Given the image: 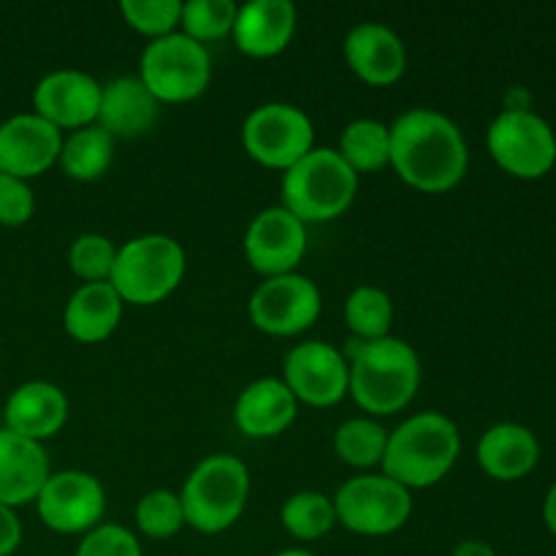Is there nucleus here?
<instances>
[{
  "mask_svg": "<svg viewBox=\"0 0 556 556\" xmlns=\"http://www.w3.org/2000/svg\"><path fill=\"white\" fill-rule=\"evenodd\" d=\"M49 472V456L41 443L11 429H0V505L16 508L41 494Z\"/></svg>",
  "mask_w": 556,
  "mask_h": 556,
  "instance_id": "19",
  "label": "nucleus"
},
{
  "mask_svg": "<svg viewBox=\"0 0 556 556\" xmlns=\"http://www.w3.org/2000/svg\"><path fill=\"white\" fill-rule=\"evenodd\" d=\"M101 81L76 68H60L43 76L33 90V106L38 117L54 128L79 130L98 119L101 106Z\"/></svg>",
  "mask_w": 556,
  "mask_h": 556,
  "instance_id": "16",
  "label": "nucleus"
},
{
  "mask_svg": "<svg viewBox=\"0 0 556 556\" xmlns=\"http://www.w3.org/2000/svg\"><path fill=\"white\" fill-rule=\"evenodd\" d=\"M157 98L139 76H117L101 87V106L96 125L112 139L144 136L157 119Z\"/></svg>",
  "mask_w": 556,
  "mask_h": 556,
  "instance_id": "21",
  "label": "nucleus"
},
{
  "mask_svg": "<svg viewBox=\"0 0 556 556\" xmlns=\"http://www.w3.org/2000/svg\"><path fill=\"white\" fill-rule=\"evenodd\" d=\"M255 329L271 337H293L307 331L320 315V291L309 277L277 275L266 277L248 302Z\"/></svg>",
  "mask_w": 556,
  "mask_h": 556,
  "instance_id": "11",
  "label": "nucleus"
},
{
  "mask_svg": "<svg viewBox=\"0 0 556 556\" xmlns=\"http://www.w3.org/2000/svg\"><path fill=\"white\" fill-rule=\"evenodd\" d=\"M296 5L291 0H248L233 22V43L250 58H271L291 43Z\"/></svg>",
  "mask_w": 556,
  "mask_h": 556,
  "instance_id": "20",
  "label": "nucleus"
},
{
  "mask_svg": "<svg viewBox=\"0 0 556 556\" xmlns=\"http://www.w3.org/2000/svg\"><path fill=\"white\" fill-rule=\"evenodd\" d=\"M334 510L351 532L391 535L410 519L413 494L389 476H356L337 489Z\"/></svg>",
  "mask_w": 556,
  "mask_h": 556,
  "instance_id": "9",
  "label": "nucleus"
},
{
  "mask_svg": "<svg viewBox=\"0 0 556 556\" xmlns=\"http://www.w3.org/2000/svg\"><path fill=\"white\" fill-rule=\"evenodd\" d=\"M358 174L331 147H313L282 174V206L299 220L326 223L353 204Z\"/></svg>",
  "mask_w": 556,
  "mask_h": 556,
  "instance_id": "4",
  "label": "nucleus"
},
{
  "mask_svg": "<svg viewBox=\"0 0 556 556\" xmlns=\"http://www.w3.org/2000/svg\"><path fill=\"white\" fill-rule=\"evenodd\" d=\"M139 79L157 101H193L210 87L212 58L204 43L174 30L147 43L141 52Z\"/></svg>",
  "mask_w": 556,
  "mask_h": 556,
  "instance_id": "7",
  "label": "nucleus"
},
{
  "mask_svg": "<svg viewBox=\"0 0 556 556\" xmlns=\"http://www.w3.org/2000/svg\"><path fill=\"white\" fill-rule=\"evenodd\" d=\"M250 472L242 459L231 454H212L193 467L185 481L182 500L185 525L217 535L233 527L248 505Z\"/></svg>",
  "mask_w": 556,
  "mask_h": 556,
  "instance_id": "5",
  "label": "nucleus"
},
{
  "mask_svg": "<svg viewBox=\"0 0 556 556\" xmlns=\"http://www.w3.org/2000/svg\"><path fill=\"white\" fill-rule=\"evenodd\" d=\"M348 394L372 416H391L405 410L421 383V362L410 342L400 337H383L362 342L353 337L348 345Z\"/></svg>",
  "mask_w": 556,
  "mask_h": 556,
  "instance_id": "2",
  "label": "nucleus"
},
{
  "mask_svg": "<svg viewBox=\"0 0 556 556\" xmlns=\"http://www.w3.org/2000/svg\"><path fill=\"white\" fill-rule=\"evenodd\" d=\"M63 130L36 112L14 114L0 125V174L30 179L60 161Z\"/></svg>",
  "mask_w": 556,
  "mask_h": 556,
  "instance_id": "15",
  "label": "nucleus"
},
{
  "mask_svg": "<svg viewBox=\"0 0 556 556\" xmlns=\"http://www.w3.org/2000/svg\"><path fill=\"white\" fill-rule=\"evenodd\" d=\"M119 11L134 30L161 38L174 33V27L179 25L182 3L179 0H123Z\"/></svg>",
  "mask_w": 556,
  "mask_h": 556,
  "instance_id": "33",
  "label": "nucleus"
},
{
  "mask_svg": "<svg viewBox=\"0 0 556 556\" xmlns=\"http://www.w3.org/2000/svg\"><path fill=\"white\" fill-rule=\"evenodd\" d=\"M3 418L5 429L41 443V440L54 438L65 427L68 400H65L60 386L49 383V380H30V383H22L20 389L11 391Z\"/></svg>",
  "mask_w": 556,
  "mask_h": 556,
  "instance_id": "18",
  "label": "nucleus"
},
{
  "mask_svg": "<svg viewBox=\"0 0 556 556\" xmlns=\"http://www.w3.org/2000/svg\"><path fill=\"white\" fill-rule=\"evenodd\" d=\"M391 128V166L424 193H445L465 179L470 152L459 125L438 109H410Z\"/></svg>",
  "mask_w": 556,
  "mask_h": 556,
  "instance_id": "1",
  "label": "nucleus"
},
{
  "mask_svg": "<svg viewBox=\"0 0 556 556\" xmlns=\"http://www.w3.org/2000/svg\"><path fill=\"white\" fill-rule=\"evenodd\" d=\"M43 525L63 535H79L101 525L106 510V492L90 472H52L36 497Z\"/></svg>",
  "mask_w": 556,
  "mask_h": 556,
  "instance_id": "12",
  "label": "nucleus"
},
{
  "mask_svg": "<svg viewBox=\"0 0 556 556\" xmlns=\"http://www.w3.org/2000/svg\"><path fill=\"white\" fill-rule=\"evenodd\" d=\"M123 307L125 302L114 291L112 282H85L71 293L65 304V331L76 342H103L119 326Z\"/></svg>",
  "mask_w": 556,
  "mask_h": 556,
  "instance_id": "24",
  "label": "nucleus"
},
{
  "mask_svg": "<svg viewBox=\"0 0 556 556\" xmlns=\"http://www.w3.org/2000/svg\"><path fill=\"white\" fill-rule=\"evenodd\" d=\"M313 119L293 103H264L244 117L242 144L261 166L288 172L293 163H299L313 150Z\"/></svg>",
  "mask_w": 556,
  "mask_h": 556,
  "instance_id": "10",
  "label": "nucleus"
},
{
  "mask_svg": "<svg viewBox=\"0 0 556 556\" xmlns=\"http://www.w3.org/2000/svg\"><path fill=\"white\" fill-rule=\"evenodd\" d=\"M394 320L391 296L378 286L353 288L345 302V324L351 334L362 342H375L389 337Z\"/></svg>",
  "mask_w": 556,
  "mask_h": 556,
  "instance_id": "27",
  "label": "nucleus"
},
{
  "mask_svg": "<svg viewBox=\"0 0 556 556\" xmlns=\"http://www.w3.org/2000/svg\"><path fill=\"white\" fill-rule=\"evenodd\" d=\"M117 248L103 233H81L68 250V264L76 277L87 282H109Z\"/></svg>",
  "mask_w": 556,
  "mask_h": 556,
  "instance_id": "32",
  "label": "nucleus"
},
{
  "mask_svg": "<svg viewBox=\"0 0 556 556\" xmlns=\"http://www.w3.org/2000/svg\"><path fill=\"white\" fill-rule=\"evenodd\" d=\"M486 144L497 166L519 179L546 177L556 163L552 125L532 109L500 112L489 125Z\"/></svg>",
  "mask_w": 556,
  "mask_h": 556,
  "instance_id": "8",
  "label": "nucleus"
},
{
  "mask_svg": "<svg viewBox=\"0 0 556 556\" xmlns=\"http://www.w3.org/2000/svg\"><path fill=\"white\" fill-rule=\"evenodd\" d=\"M389 432L372 418H351L334 432V451L345 465L375 467L383 462Z\"/></svg>",
  "mask_w": 556,
  "mask_h": 556,
  "instance_id": "29",
  "label": "nucleus"
},
{
  "mask_svg": "<svg viewBox=\"0 0 556 556\" xmlns=\"http://www.w3.org/2000/svg\"><path fill=\"white\" fill-rule=\"evenodd\" d=\"M345 60L367 85H394L407 68V49L402 38L383 22H362L348 33Z\"/></svg>",
  "mask_w": 556,
  "mask_h": 556,
  "instance_id": "17",
  "label": "nucleus"
},
{
  "mask_svg": "<svg viewBox=\"0 0 556 556\" xmlns=\"http://www.w3.org/2000/svg\"><path fill=\"white\" fill-rule=\"evenodd\" d=\"M451 556H497V552L486 541H462L456 543Z\"/></svg>",
  "mask_w": 556,
  "mask_h": 556,
  "instance_id": "37",
  "label": "nucleus"
},
{
  "mask_svg": "<svg viewBox=\"0 0 556 556\" xmlns=\"http://www.w3.org/2000/svg\"><path fill=\"white\" fill-rule=\"evenodd\" d=\"M237 11L239 5L233 0H188L182 3L179 27L199 43L217 41L233 30Z\"/></svg>",
  "mask_w": 556,
  "mask_h": 556,
  "instance_id": "30",
  "label": "nucleus"
},
{
  "mask_svg": "<svg viewBox=\"0 0 556 556\" xmlns=\"http://www.w3.org/2000/svg\"><path fill=\"white\" fill-rule=\"evenodd\" d=\"M136 527L141 535L155 538V541H166L174 538L185 527V510L179 494L168 492V489H155L147 492L136 505Z\"/></svg>",
  "mask_w": 556,
  "mask_h": 556,
  "instance_id": "31",
  "label": "nucleus"
},
{
  "mask_svg": "<svg viewBox=\"0 0 556 556\" xmlns=\"http://www.w3.org/2000/svg\"><path fill=\"white\" fill-rule=\"evenodd\" d=\"M74 556H144L139 538L119 525H98L81 538Z\"/></svg>",
  "mask_w": 556,
  "mask_h": 556,
  "instance_id": "34",
  "label": "nucleus"
},
{
  "mask_svg": "<svg viewBox=\"0 0 556 556\" xmlns=\"http://www.w3.org/2000/svg\"><path fill=\"white\" fill-rule=\"evenodd\" d=\"M185 250L166 233H144L117 250L112 282L119 299L128 304H157L177 291L185 277Z\"/></svg>",
  "mask_w": 556,
  "mask_h": 556,
  "instance_id": "6",
  "label": "nucleus"
},
{
  "mask_svg": "<svg viewBox=\"0 0 556 556\" xmlns=\"http://www.w3.org/2000/svg\"><path fill=\"white\" fill-rule=\"evenodd\" d=\"M282 369H286L282 383L291 389L296 402H304V405L331 407L348 394L351 367H348L345 353L337 351L329 342H299L286 356Z\"/></svg>",
  "mask_w": 556,
  "mask_h": 556,
  "instance_id": "13",
  "label": "nucleus"
},
{
  "mask_svg": "<svg viewBox=\"0 0 556 556\" xmlns=\"http://www.w3.org/2000/svg\"><path fill=\"white\" fill-rule=\"evenodd\" d=\"M36 195H33L27 179L0 174V223L3 226H22L33 217Z\"/></svg>",
  "mask_w": 556,
  "mask_h": 556,
  "instance_id": "35",
  "label": "nucleus"
},
{
  "mask_svg": "<svg viewBox=\"0 0 556 556\" xmlns=\"http://www.w3.org/2000/svg\"><path fill=\"white\" fill-rule=\"evenodd\" d=\"M307 253V226L286 206L261 212L244 233L248 264L264 277L291 275Z\"/></svg>",
  "mask_w": 556,
  "mask_h": 556,
  "instance_id": "14",
  "label": "nucleus"
},
{
  "mask_svg": "<svg viewBox=\"0 0 556 556\" xmlns=\"http://www.w3.org/2000/svg\"><path fill=\"white\" fill-rule=\"evenodd\" d=\"M337 152L356 174L378 172L391 163V128L375 117H358L345 125Z\"/></svg>",
  "mask_w": 556,
  "mask_h": 556,
  "instance_id": "26",
  "label": "nucleus"
},
{
  "mask_svg": "<svg viewBox=\"0 0 556 556\" xmlns=\"http://www.w3.org/2000/svg\"><path fill=\"white\" fill-rule=\"evenodd\" d=\"M275 556H315L313 552H304V548H286V552L275 554Z\"/></svg>",
  "mask_w": 556,
  "mask_h": 556,
  "instance_id": "39",
  "label": "nucleus"
},
{
  "mask_svg": "<svg viewBox=\"0 0 556 556\" xmlns=\"http://www.w3.org/2000/svg\"><path fill=\"white\" fill-rule=\"evenodd\" d=\"M462 438L456 424L443 413H418L389 432L383 476L405 489H427L443 481L456 465Z\"/></svg>",
  "mask_w": 556,
  "mask_h": 556,
  "instance_id": "3",
  "label": "nucleus"
},
{
  "mask_svg": "<svg viewBox=\"0 0 556 556\" xmlns=\"http://www.w3.org/2000/svg\"><path fill=\"white\" fill-rule=\"evenodd\" d=\"M541 443L521 424H497L478 440V465L494 481H519L535 470Z\"/></svg>",
  "mask_w": 556,
  "mask_h": 556,
  "instance_id": "23",
  "label": "nucleus"
},
{
  "mask_svg": "<svg viewBox=\"0 0 556 556\" xmlns=\"http://www.w3.org/2000/svg\"><path fill=\"white\" fill-rule=\"evenodd\" d=\"M296 407V396L282 380L261 378L244 386L242 394L237 396L233 421H237L239 432L248 438H277L293 424Z\"/></svg>",
  "mask_w": 556,
  "mask_h": 556,
  "instance_id": "22",
  "label": "nucleus"
},
{
  "mask_svg": "<svg viewBox=\"0 0 556 556\" xmlns=\"http://www.w3.org/2000/svg\"><path fill=\"white\" fill-rule=\"evenodd\" d=\"M543 521H546L548 530L556 535V483L548 489L546 500H543Z\"/></svg>",
  "mask_w": 556,
  "mask_h": 556,
  "instance_id": "38",
  "label": "nucleus"
},
{
  "mask_svg": "<svg viewBox=\"0 0 556 556\" xmlns=\"http://www.w3.org/2000/svg\"><path fill=\"white\" fill-rule=\"evenodd\" d=\"M114 157V139L101 128V125H85V128L74 130L68 139H63V150H60V166L71 179L79 182H92V179L103 177L112 166Z\"/></svg>",
  "mask_w": 556,
  "mask_h": 556,
  "instance_id": "25",
  "label": "nucleus"
},
{
  "mask_svg": "<svg viewBox=\"0 0 556 556\" xmlns=\"http://www.w3.org/2000/svg\"><path fill=\"white\" fill-rule=\"evenodd\" d=\"M280 519L296 541H318L337 525L334 500L320 492H296L286 500Z\"/></svg>",
  "mask_w": 556,
  "mask_h": 556,
  "instance_id": "28",
  "label": "nucleus"
},
{
  "mask_svg": "<svg viewBox=\"0 0 556 556\" xmlns=\"http://www.w3.org/2000/svg\"><path fill=\"white\" fill-rule=\"evenodd\" d=\"M22 543V525L14 508L0 505V556H11Z\"/></svg>",
  "mask_w": 556,
  "mask_h": 556,
  "instance_id": "36",
  "label": "nucleus"
}]
</instances>
